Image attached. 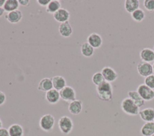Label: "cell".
I'll use <instances>...</instances> for the list:
<instances>
[{"instance_id": "ba28073f", "label": "cell", "mask_w": 154, "mask_h": 136, "mask_svg": "<svg viewBox=\"0 0 154 136\" xmlns=\"http://www.w3.org/2000/svg\"><path fill=\"white\" fill-rule=\"evenodd\" d=\"M101 73L102 74L105 80L110 83L116 81L118 78L117 72L112 68L108 66L103 67L101 70Z\"/></svg>"}, {"instance_id": "484cf974", "label": "cell", "mask_w": 154, "mask_h": 136, "mask_svg": "<svg viewBox=\"0 0 154 136\" xmlns=\"http://www.w3.org/2000/svg\"><path fill=\"white\" fill-rule=\"evenodd\" d=\"M145 12L141 8H138L131 13L132 19L136 22H141L145 18Z\"/></svg>"}, {"instance_id": "277c9868", "label": "cell", "mask_w": 154, "mask_h": 136, "mask_svg": "<svg viewBox=\"0 0 154 136\" xmlns=\"http://www.w3.org/2000/svg\"><path fill=\"white\" fill-rule=\"evenodd\" d=\"M55 118L51 114H46L42 116L39 120L40 128L45 132L52 130L55 125Z\"/></svg>"}, {"instance_id": "ab89813d", "label": "cell", "mask_w": 154, "mask_h": 136, "mask_svg": "<svg viewBox=\"0 0 154 136\" xmlns=\"http://www.w3.org/2000/svg\"><path fill=\"white\" fill-rule=\"evenodd\" d=\"M153 122H154V120H153Z\"/></svg>"}, {"instance_id": "603a6c76", "label": "cell", "mask_w": 154, "mask_h": 136, "mask_svg": "<svg viewBox=\"0 0 154 136\" xmlns=\"http://www.w3.org/2000/svg\"><path fill=\"white\" fill-rule=\"evenodd\" d=\"M19 4L18 0H6L3 6L5 11L7 13L18 10Z\"/></svg>"}, {"instance_id": "e575fe53", "label": "cell", "mask_w": 154, "mask_h": 136, "mask_svg": "<svg viewBox=\"0 0 154 136\" xmlns=\"http://www.w3.org/2000/svg\"><path fill=\"white\" fill-rule=\"evenodd\" d=\"M6 0H0V7H3Z\"/></svg>"}, {"instance_id": "44dd1931", "label": "cell", "mask_w": 154, "mask_h": 136, "mask_svg": "<svg viewBox=\"0 0 154 136\" xmlns=\"http://www.w3.org/2000/svg\"><path fill=\"white\" fill-rule=\"evenodd\" d=\"M10 136H23L24 131L23 127L17 123L10 125L8 129Z\"/></svg>"}, {"instance_id": "30bf717a", "label": "cell", "mask_w": 154, "mask_h": 136, "mask_svg": "<svg viewBox=\"0 0 154 136\" xmlns=\"http://www.w3.org/2000/svg\"><path fill=\"white\" fill-rule=\"evenodd\" d=\"M22 13L19 10H16L11 12H8L5 15V19L8 22L12 24L19 23L22 20Z\"/></svg>"}, {"instance_id": "7402d4cb", "label": "cell", "mask_w": 154, "mask_h": 136, "mask_svg": "<svg viewBox=\"0 0 154 136\" xmlns=\"http://www.w3.org/2000/svg\"><path fill=\"white\" fill-rule=\"evenodd\" d=\"M124 6L126 11L131 14L139 8L140 1L138 0H126Z\"/></svg>"}, {"instance_id": "d4e9b609", "label": "cell", "mask_w": 154, "mask_h": 136, "mask_svg": "<svg viewBox=\"0 0 154 136\" xmlns=\"http://www.w3.org/2000/svg\"><path fill=\"white\" fill-rule=\"evenodd\" d=\"M81 54L87 58L92 56L94 52V49L87 42L84 43L81 47Z\"/></svg>"}, {"instance_id": "6da1fadb", "label": "cell", "mask_w": 154, "mask_h": 136, "mask_svg": "<svg viewBox=\"0 0 154 136\" xmlns=\"http://www.w3.org/2000/svg\"><path fill=\"white\" fill-rule=\"evenodd\" d=\"M98 98L103 101L110 102L112 99V87L110 83L105 81L96 88Z\"/></svg>"}, {"instance_id": "1f68e13d", "label": "cell", "mask_w": 154, "mask_h": 136, "mask_svg": "<svg viewBox=\"0 0 154 136\" xmlns=\"http://www.w3.org/2000/svg\"><path fill=\"white\" fill-rule=\"evenodd\" d=\"M0 136H10L8 129L5 128H0Z\"/></svg>"}, {"instance_id": "8fae6325", "label": "cell", "mask_w": 154, "mask_h": 136, "mask_svg": "<svg viewBox=\"0 0 154 136\" xmlns=\"http://www.w3.org/2000/svg\"><path fill=\"white\" fill-rule=\"evenodd\" d=\"M87 43L94 49H98L102 44V37L97 33H91L87 37Z\"/></svg>"}, {"instance_id": "d6a6232c", "label": "cell", "mask_w": 154, "mask_h": 136, "mask_svg": "<svg viewBox=\"0 0 154 136\" xmlns=\"http://www.w3.org/2000/svg\"><path fill=\"white\" fill-rule=\"evenodd\" d=\"M19 4V5H22V6H28L29 5V0H18Z\"/></svg>"}, {"instance_id": "52a82bcc", "label": "cell", "mask_w": 154, "mask_h": 136, "mask_svg": "<svg viewBox=\"0 0 154 136\" xmlns=\"http://www.w3.org/2000/svg\"><path fill=\"white\" fill-rule=\"evenodd\" d=\"M137 68L140 75L143 77H146L153 73L152 65L150 63L142 61L138 64Z\"/></svg>"}, {"instance_id": "7c38bea8", "label": "cell", "mask_w": 154, "mask_h": 136, "mask_svg": "<svg viewBox=\"0 0 154 136\" xmlns=\"http://www.w3.org/2000/svg\"><path fill=\"white\" fill-rule=\"evenodd\" d=\"M140 117L145 122H153L154 120V108L148 107L140 110Z\"/></svg>"}, {"instance_id": "4dcf8cb0", "label": "cell", "mask_w": 154, "mask_h": 136, "mask_svg": "<svg viewBox=\"0 0 154 136\" xmlns=\"http://www.w3.org/2000/svg\"><path fill=\"white\" fill-rule=\"evenodd\" d=\"M6 101V96L5 94L0 90V106L3 105Z\"/></svg>"}, {"instance_id": "74e56055", "label": "cell", "mask_w": 154, "mask_h": 136, "mask_svg": "<svg viewBox=\"0 0 154 136\" xmlns=\"http://www.w3.org/2000/svg\"><path fill=\"white\" fill-rule=\"evenodd\" d=\"M153 51H154V46H153Z\"/></svg>"}, {"instance_id": "d590c367", "label": "cell", "mask_w": 154, "mask_h": 136, "mask_svg": "<svg viewBox=\"0 0 154 136\" xmlns=\"http://www.w3.org/2000/svg\"><path fill=\"white\" fill-rule=\"evenodd\" d=\"M2 128V122L0 118V128Z\"/></svg>"}, {"instance_id": "ffe728a7", "label": "cell", "mask_w": 154, "mask_h": 136, "mask_svg": "<svg viewBox=\"0 0 154 136\" xmlns=\"http://www.w3.org/2000/svg\"><path fill=\"white\" fill-rule=\"evenodd\" d=\"M140 133L143 136H152L154 134V122L144 123L140 129Z\"/></svg>"}, {"instance_id": "4316f807", "label": "cell", "mask_w": 154, "mask_h": 136, "mask_svg": "<svg viewBox=\"0 0 154 136\" xmlns=\"http://www.w3.org/2000/svg\"><path fill=\"white\" fill-rule=\"evenodd\" d=\"M91 80L93 83L95 84L96 86L101 84L102 83H103L105 81L101 72H95L92 76Z\"/></svg>"}, {"instance_id": "f546056e", "label": "cell", "mask_w": 154, "mask_h": 136, "mask_svg": "<svg viewBox=\"0 0 154 136\" xmlns=\"http://www.w3.org/2000/svg\"><path fill=\"white\" fill-rule=\"evenodd\" d=\"M51 0H37V3L42 7H47Z\"/></svg>"}, {"instance_id": "d6986e66", "label": "cell", "mask_w": 154, "mask_h": 136, "mask_svg": "<svg viewBox=\"0 0 154 136\" xmlns=\"http://www.w3.org/2000/svg\"><path fill=\"white\" fill-rule=\"evenodd\" d=\"M53 89V84L51 78H43L42 79L38 84L37 89L42 92H48Z\"/></svg>"}, {"instance_id": "836d02e7", "label": "cell", "mask_w": 154, "mask_h": 136, "mask_svg": "<svg viewBox=\"0 0 154 136\" xmlns=\"http://www.w3.org/2000/svg\"><path fill=\"white\" fill-rule=\"evenodd\" d=\"M4 8H3V7H0V17H1V16H2V15L4 14Z\"/></svg>"}, {"instance_id": "f1b7e54d", "label": "cell", "mask_w": 154, "mask_h": 136, "mask_svg": "<svg viewBox=\"0 0 154 136\" xmlns=\"http://www.w3.org/2000/svg\"><path fill=\"white\" fill-rule=\"evenodd\" d=\"M143 5L147 11H154V0H145L143 2Z\"/></svg>"}, {"instance_id": "9a60e30c", "label": "cell", "mask_w": 154, "mask_h": 136, "mask_svg": "<svg viewBox=\"0 0 154 136\" xmlns=\"http://www.w3.org/2000/svg\"><path fill=\"white\" fill-rule=\"evenodd\" d=\"M58 31L61 37L64 38L70 37L73 32V29L70 22L67 21L60 23L58 27Z\"/></svg>"}, {"instance_id": "4fadbf2b", "label": "cell", "mask_w": 154, "mask_h": 136, "mask_svg": "<svg viewBox=\"0 0 154 136\" xmlns=\"http://www.w3.org/2000/svg\"><path fill=\"white\" fill-rule=\"evenodd\" d=\"M140 58L143 62L150 63L154 61V51L150 48H143L140 52Z\"/></svg>"}, {"instance_id": "8992f818", "label": "cell", "mask_w": 154, "mask_h": 136, "mask_svg": "<svg viewBox=\"0 0 154 136\" xmlns=\"http://www.w3.org/2000/svg\"><path fill=\"white\" fill-rule=\"evenodd\" d=\"M60 98L63 101L70 102L76 99V92L75 89L69 86H66L60 91Z\"/></svg>"}, {"instance_id": "3957f363", "label": "cell", "mask_w": 154, "mask_h": 136, "mask_svg": "<svg viewBox=\"0 0 154 136\" xmlns=\"http://www.w3.org/2000/svg\"><path fill=\"white\" fill-rule=\"evenodd\" d=\"M58 126L61 132L67 135L72 132L73 128V123L70 117L63 116L58 120Z\"/></svg>"}, {"instance_id": "ac0fdd59", "label": "cell", "mask_w": 154, "mask_h": 136, "mask_svg": "<svg viewBox=\"0 0 154 136\" xmlns=\"http://www.w3.org/2000/svg\"><path fill=\"white\" fill-rule=\"evenodd\" d=\"M128 97L131 99L134 103L139 107H141L144 105L145 101L141 97L140 94L137 90H130L128 92Z\"/></svg>"}, {"instance_id": "e0dca14e", "label": "cell", "mask_w": 154, "mask_h": 136, "mask_svg": "<svg viewBox=\"0 0 154 136\" xmlns=\"http://www.w3.org/2000/svg\"><path fill=\"white\" fill-rule=\"evenodd\" d=\"M53 88L58 91H60L64 87L66 86V79L61 75H55L52 78Z\"/></svg>"}, {"instance_id": "8d00e7d4", "label": "cell", "mask_w": 154, "mask_h": 136, "mask_svg": "<svg viewBox=\"0 0 154 136\" xmlns=\"http://www.w3.org/2000/svg\"><path fill=\"white\" fill-rule=\"evenodd\" d=\"M152 67H153V72H154V62H153V64L152 65Z\"/></svg>"}, {"instance_id": "5bb4252c", "label": "cell", "mask_w": 154, "mask_h": 136, "mask_svg": "<svg viewBox=\"0 0 154 136\" xmlns=\"http://www.w3.org/2000/svg\"><path fill=\"white\" fill-rule=\"evenodd\" d=\"M60 91L55 89H52L46 92L45 99L48 103L51 104H55L58 102L60 99Z\"/></svg>"}, {"instance_id": "9c48e42d", "label": "cell", "mask_w": 154, "mask_h": 136, "mask_svg": "<svg viewBox=\"0 0 154 136\" xmlns=\"http://www.w3.org/2000/svg\"><path fill=\"white\" fill-rule=\"evenodd\" d=\"M70 15L69 11L63 8H61L53 14L54 19L57 22H59L60 23L68 21L70 18Z\"/></svg>"}, {"instance_id": "f35d334b", "label": "cell", "mask_w": 154, "mask_h": 136, "mask_svg": "<svg viewBox=\"0 0 154 136\" xmlns=\"http://www.w3.org/2000/svg\"><path fill=\"white\" fill-rule=\"evenodd\" d=\"M152 136H154V134H153Z\"/></svg>"}, {"instance_id": "cb8c5ba5", "label": "cell", "mask_w": 154, "mask_h": 136, "mask_svg": "<svg viewBox=\"0 0 154 136\" xmlns=\"http://www.w3.org/2000/svg\"><path fill=\"white\" fill-rule=\"evenodd\" d=\"M61 2L58 0H51L46 7V11L49 14H54L61 8Z\"/></svg>"}, {"instance_id": "7a4b0ae2", "label": "cell", "mask_w": 154, "mask_h": 136, "mask_svg": "<svg viewBox=\"0 0 154 136\" xmlns=\"http://www.w3.org/2000/svg\"><path fill=\"white\" fill-rule=\"evenodd\" d=\"M122 111L129 116H137L139 114L140 108L129 97L124 98L120 104Z\"/></svg>"}, {"instance_id": "5b68a950", "label": "cell", "mask_w": 154, "mask_h": 136, "mask_svg": "<svg viewBox=\"0 0 154 136\" xmlns=\"http://www.w3.org/2000/svg\"><path fill=\"white\" fill-rule=\"evenodd\" d=\"M137 91L144 101H150L154 99V90L147 86L144 83L140 84Z\"/></svg>"}, {"instance_id": "2e32d148", "label": "cell", "mask_w": 154, "mask_h": 136, "mask_svg": "<svg viewBox=\"0 0 154 136\" xmlns=\"http://www.w3.org/2000/svg\"><path fill=\"white\" fill-rule=\"evenodd\" d=\"M82 109V102L81 100L75 99L69 103L68 110L73 115L79 114Z\"/></svg>"}, {"instance_id": "83f0119b", "label": "cell", "mask_w": 154, "mask_h": 136, "mask_svg": "<svg viewBox=\"0 0 154 136\" xmlns=\"http://www.w3.org/2000/svg\"><path fill=\"white\" fill-rule=\"evenodd\" d=\"M144 84L150 89L154 90V74L145 77Z\"/></svg>"}]
</instances>
